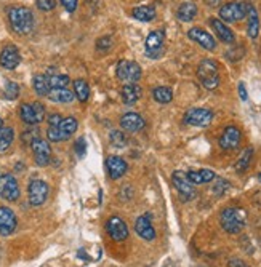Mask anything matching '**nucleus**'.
<instances>
[{
  "instance_id": "obj_34",
  "label": "nucleus",
  "mask_w": 261,
  "mask_h": 267,
  "mask_svg": "<svg viewBox=\"0 0 261 267\" xmlns=\"http://www.w3.org/2000/svg\"><path fill=\"white\" fill-rule=\"evenodd\" d=\"M252 155H253V149H252V148H247V149L242 152V155L239 157V160H237V163H235V172H239V173L245 172V169L248 168V165H250Z\"/></svg>"
},
{
  "instance_id": "obj_2",
  "label": "nucleus",
  "mask_w": 261,
  "mask_h": 267,
  "mask_svg": "<svg viewBox=\"0 0 261 267\" xmlns=\"http://www.w3.org/2000/svg\"><path fill=\"white\" fill-rule=\"evenodd\" d=\"M220 221L223 229L229 234H239L245 226L247 213L242 208H226L223 210Z\"/></svg>"
},
{
  "instance_id": "obj_20",
  "label": "nucleus",
  "mask_w": 261,
  "mask_h": 267,
  "mask_svg": "<svg viewBox=\"0 0 261 267\" xmlns=\"http://www.w3.org/2000/svg\"><path fill=\"white\" fill-rule=\"evenodd\" d=\"M135 230H136V234L145 240H154L156 238V230H154V227L149 221V216H146V214L139 216L136 220Z\"/></svg>"
},
{
  "instance_id": "obj_22",
  "label": "nucleus",
  "mask_w": 261,
  "mask_h": 267,
  "mask_svg": "<svg viewBox=\"0 0 261 267\" xmlns=\"http://www.w3.org/2000/svg\"><path fill=\"white\" fill-rule=\"evenodd\" d=\"M210 24H211L213 31H215L217 35L220 37V40H223L224 43H232V42H234V34H232V31H231L221 19L211 18V19H210Z\"/></svg>"
},
{
  "instance_id": "obj_37",
  "label": "nucleus",
  "mask_w": 261,
  "mask_h": 267,
  "mask_svg": "<svg viewBox=\"0 0 261 267\" xmlns=\"http://www.w3.org/2000/svg\"><path fill=\"white\" fill-rule=\"evenodd\" d=\"M37 7L42 11H52L56 7V0H37Z\"/></svg>"
},
{
  "instance_id": "obj_28",
  "label": "nucleus",
  "mask_w": 261,
  "mask_h": 267,
  "mask_svg": "<svg viewBox=\"0 0 261 267\" xmlns=\"http://www.w3.org/2000/svg\"><path fill=\"white\" fill-rule=\"evenodd\" d=\"M49 98L53 103H70L74 100V94L67 88H52L49 93Z\"/></svg>"
},
{
  "instance_id": "obj_19",
  "label": "nucleus",
  "mask_w": 261,
  "mask_h": 267,
  "mask_svg": "<svg viewBox=\"0 0 261 267\" xmlns=\"http://www.w3.org/2000/svg\"><path fill=\"white\" fill-rule=\"evenodd\" d=\"M145 125H146L145 118L141 115H138V114H135V112H128L121 118V127L127 131H132V133L143 130Z\"/></svg>"
},
{
  "instance_id": "obj_35",
  "label": "nucleus",
  "mask_w": 261,
  "mask_h": 267,
  "mask_svg": "<svg viewBox=\"0 0 261 267\" xmlns=\"http://www.w3.org/2000/svg\"><path fill=\"white\" fill-rule=\"evenodd\" d=\"M109 141L117 149H124L127 145V136L124 135L122 131H112L111 136H109Z\"/></svg>"
},
{
  "instance_id": "obj_9",
  "label": "nucleus",
  "mask_w": 261,
  "mask_h": 267,
  "mask_svg": "<svg viewBox=\"0 0 261 267\" xmlns=\"http://www.w3.org/2000/svg\"><path fill=\"white\" fill-rule=\"evenodd\" d=\"M247 8L248 5L241 2H229L220 8V16L226 22H235L241 21L247 16Z\"/></svg>"
},
{
  "instance_id": "obj_27",
  "label": "nucleus",
  "mask_w": 261,
  "mask_h": 267,
  "mask_svg": "<svg viewBox=\"0 0 261 267\" xmlns=\"http://www.w3.org/2000/svg\"><path fill=\"white\" fill-rule=\"evenodd\" d=\"M196 15H197V7L193 2H184L180 5V8H178V18L184 22L193 21L196 18Z\"/></svg>"
},
{
  "instance_id": "obj_6",
  "label": "nucleus",
  "mask_w": 261,
  "mask_h": 267,
  "mask_svg": "<svg viewBox=\"0 0 261 267\" xmlns=\"http://www.w3.org/2000/svg\"><path fill=\"white\" fill-rule=\"evenodd\" d=\"M19 115L22 118V122H26L28 125L40 124V122H43V117H45V107L42 103L21 104Z\"/></svg>"
},
{
  "instance_id": "obj_40",
  "label": "nucleus",
  "mask_w": 261,
  "mask_h": 267,
  "mask_svg": "<svg viewBox=\"0 0 261 267\" xmlns=\"http://www.w3.org/2000/svg\"><path fill=\"white\" fill-rule=\"evenodd\" d=\"M76 151H77L79 157H84V154H85V141H84V138H80L76 142Z\"/></svg>"
},
{
  "instance_id": "obj_16",
  "label": "nucleus",
  "mask_w": 261,
  "mask_h": 267,
  "mask_svg": "<svg viewBox=\"0 0 261 267\" xmlns=\"http://www.w3.org/2000/svg\"><path fill=\"white\" fill-rule=\"evenodd\" d=\"M187 35H189V39L194 40V42H197L200 46L205 48V50H208V52H213V50H215V46H217L215 39H213L211 35H210L208 32H205L204 29H200V28H193V29H189Z\"/></svg>"
},
{
  "instance_id": "obj_14",
  "label": "nucleus",
  "mask_w": 261,
  "mask_h": 267,
  "mask_svg": "<svg viewBox=\"0 0 261 267\" xmlns=\"http://www.w3.org/2000/svg\"><path fill=\"white\" fill-rule=\"evenodd\" d=\"M241 130L235 127H228L226 130L223 131V135L220 138V145L224 151H234L239 148L241 144Z\"/></svg>"
},
{
  "instance_id": "obj_5",
  "label": "nucleus",
  "mask_w": 261,
  "mask_h": 267,
  "mask_svg": "<svg viewBox=\"0 0 261 267\" xmlns=\"http://www.w3.org/2000/svg\"><path fill=\"white\" fill-rule=\"evenodd\" d=\"M117 77L125 83H136L141 79V66L135 61L122 59L117 64Z\"/></svg>"
},
{
  "instance_id": "obj_23",
  "label": "nucleus",
  "mask_w": 261,
  "mask_h": 267,
  "mask_svg": "<svg viewBox=\"0 0 261 267\" xmlns=\"http://www.w3.org/2000/svg\"><path fill=\"white\" fill-rule=\"evenodd\" d=\"M141 87L136 83H127L122 88V101L125 104H133L141 98Z\"/></svg>"
},
{
  "instance_id": "obj_3",
  "label": "nucleus",
  "mask_w": 261,
  "mask_h": 267,
  "mask_svg": "<svg viewBox=\"0 0 261 267\" xmlns=\"http://www.w3.org/2000/svg\"><path fill=\"white\" fill-rule=\"evenodd\" d=\"M197 77L207 90H215L220 85L218 64L215 61H211V59H204V61H200V64L197 67Z\"/></svg>"
},
{
  "instance_id": "obj_41",
  "label": "nucleus",
  "mask_w": 261,
  "mask_h": 267,
  "mask_svg": "<svg viewBox=\"0 0 261 267\" xmlns=\"http://www.w3.org/2000/svg\"><path fill=\"white\" fill-rule=\"evenodd\" d=\"M61 115L59 114H53V115H50L49 117V124H50V127H56V125H59L61 124Z\"/></svg>"
},
{
  "instance_id": "obj_26",
  "label": "nucleus",
  "mask_w": 261,
  "mask_h": 267,
  "mask_svg": "<svg viewBox=\"0 0 261 267\" xmlns=\"http://www.w3.org/2000/svg\"><path fill=\"white\" fill-rule=\"evenodd\" d=\"M133 18H136L138 21H145V22H149L156 18V8L151 7V5H141V7H136L133 10Z\"/></svg>"
},
{
  "instance_id": "obj_12",
  "label": "nucleus",
  "mask_w": 261,
  "mask_h": 267,
  "mask_svg": "<svg viewBox=\"0 0 261 267\" xmlns=\"http://www.w3.org/2000/svg\"><path fill=\"white\" fill-rule=\"evenodd\" d=\"M165 35L162 31H152L146 37V55L152 59H157L163 52Z\"/></svg>"
},
{
  "instance_id": "obj_18",
  "label": "nucleus",
  "mask_w": 261,
  "mask_h": 267,
  "mask_svg": "<svg viewBox=\"0 0 261 267\" xmlns=\"http://www.w3.org/2000/svg\"><path fill=\"white\" fill-rule=\"evenodd\" d=\"M108 234L115 240V241H122L128 237V227L127 224L121 220V217H111L108 221Z\"/></svg>"
},
{
  "instance_id": "obj_36",
  "label": "nucleus",
  "mask_w": 261,
  "mask_h": 267,
  "mask_svg": "<svg viewBox=\"0 0 261 267\" xmlns=\"http://www.w3.org/2000/svg\"><path fill=\"white\" fill-rule=\"evenodd\" d=\"M18 94H19V87H18V83L15 82H7L5 83V96L8 100H15L18 98Z\"/></svg>"
},
{
  "instance_id": "obj_39",
  "label": "nucleus",
  "mask_w": 261,
  "mask_h": 267,
  "mask_svg": "<svg viewBox=\"0 0 261 267\" xmlns=\"http://www.w3.org/2000/svg\"><path fill=\"white\" fill-rule=\"evenodd\" d=\"M111 43H112V40H111L109 37H103V39H100V40L97 42V45H98L100 50H108V48L111 46Z\"/></svg>"
},
{
  "instance_id": "obj_43",
  "label": "nucleus",
  "mask_w": 261,
  "mask_h": 267,
  "mask_svg": "<svg viewBox=\"0 0 261 267\" xmlns=\"http://www.w3.org/2000/svg\"><path fill=\"white\" fill-rule=\"evenodd\" d=\"M2 128H4V120L0 118V130H2Z\"/></svg>"
},
{
  "instance_id": "obj_10",
  "label": "nucleus",
  "mask_w": 261,
  "mask_h": 267,
  "mask_svg": "<svg viewBox=\"0 0 261 267\" xmlns=\"http://www.w3.org/2000/svg\"><path fill=\"white\" fill-rule=\"evenodd\" d=\"M31 148H32V152H34L35 163H37L39 166H46L50 163V160H52V148H50V144L46 142L45 139L37 138L35 141H32Z\"/></svg>"
},
{
  "instance_id": "obj_29",
  "label": "nucleus",
  "mask_w": 261,
  "mask_h": 267,
  "mask_svg": "<svg viewBox=\"0 0 261 267\" xmlns=\"http://www.w3.org/2000/svg\"><path fill=\"white\" fill-rule=\"evenodd\" d=\"M32 85H34V90L37 91V94L40 96H49L50 93V85H49V79H46V76H35L34 80H32Z\"/></svg>"
},
{
  "instance_id": "obj_17",
  "label": "nucleus",
  "mask_w": 261,
  "mask_h": 267,
  "mask_svg": "<svg viewBox=\"0 0 261 267\" xmlns=\"http://www.w3.org/2000/svg\"><path fill=\"white\" fill-rule=\"evenodd\" d=\"M19 63H21V56L18 48L15 45H7L2 50V53H0V64H2V67L11 70L18 67Z\"/></svg>"
},
{
  "instance_id": "obj_25",
  "label": "nucleus",
  "mask_w": 261,
  "mask_h": 267,
  "mask_svg": "<svg viewBox=\"0 0 261 267\" xmlns=\"http://www.w3.org/2000/svg\"><path fill=\"white\" fill-rule=\"evenodd\" d=\"M187 179L191 181L193 184H204L210 183V181L215 179V173L211 169H199V172H189Z\"/></svg>"
},
{
  "instance_id": "obj_15",
  "label": "nucleus",
  "mask_w": 261,
  "mask_h": 267,
  "mask_svg": "<svg viewBox=\"0 0 261 267\" xmlns=\"http://www.w3.org/2000/svg\"><path fill=\"white\" fill-rule=\"evenodd\" d=\"M16 216L7 206H0V235H10L16 229Z\"/></svg>"
},
{
  "instance_id": "obj_21",
  "label": "nucleus",
  "mask_w": 261,
  "mask_h": 267,
  "mask_svg": "<svg viewBox=\"0 0 261 267\" xmlns=\"http://www.w3.org/2000/svg\"><path fill=\"white\" fill-rule=\"evenodd\" d=\"M108 172H109V178L111 179L122 178L125 175V172H127V162L122 159V157L111 155L108 159Z\"/></svg>"
},
{
  "instance_id": "obj_8",
  "label": "nucleus",
  "mask_w": 261,
  "mask_h": 267,
  "mask_svg": "<svg viewBox=\"0 0 261 267\" xmlns=\"http://www.w3.org/2000/svg\"><path fill=\"white\" fill-rule=\"evenodd\" d=\"M19 197V186L13 175H2L0 176V199L15 202Z\"/></svg>"
},
{
  "instance_id": "obj_24",
  "label": "nucleus",
  "mask_w": 261,
  "mask_h": 267,
  "mask_svg": "<svg viewBox=\"0 0 261 267\" xmlns=\"http://www.w3.org/2000/svg\"><path fill=\"white\" fill-rule=\"evenodd\" d=\"M247 15H248V28H247V32H248V37L250 39H256L258 37V32H259V19H258V13L256 10L248 5L247 8Z\"/></svg>"
},
{
  "instance_id": "obj_33",
  "label": "nucleus",
  "mask_w": 261,
  "mask_h": 267,
  "mask_svg": "<svg viewBox=\"0 0 261 267\" xmlns=\"http://www.w3.org/2000/svg\"><path fill=\"white\" fill-rule=\"evenodd\" d=\"M46 79H49V85L50 88H67L69 85V77L67 76H63V74H50L46 76Z\"/></svg>"
},
{
  "instance_id": "obj_42",
  "label": "nucleus",
  "mask_w": 261,
  "mask_h": 267,
  "mask_svg": "<svg viewBox=\"0 0 261 267\" xmlns=\"http://www.w3.org/2000/svg\"><path fill=\"white\" fill-rule=\"evenodd\" d=\"M239 94H241V100H242V101H247L248 96H247V90H245V85H244V82H241V83H239Z\"/></svg>"
},
{
  "instance_id": "obj_31",
  "label": "nucleus",
  "mask_w": 261,
  "mask_h": 267,
  "mask_svg": "<svg viewBox=\"0 0 261 267\" xmlns=\"http://www.w3.org/2000/svg\"><path fill=\"white\" fill-rule=\"evenodd\" d=\"M152 96H154V100H156L157 103L160 104H167L173 100V91L167 87H157V88H154L152 91Z\"/></svg>"
},
{
  "instance_id": "obj_32",
  "label": "nucleus",
  "mask_w": 261,
  "mask_h": 267,
  "mask_svg": "<svg viewBox=\"0 0 261 267\" xmlns=\"http://www.w3.org/2000/svg\"><path fill=\"white\" fill-rule=\"evenodd\" d=\"M74 90H76V96H77V100L82 101V103H85L88 100V96H90V88H88V83L85 80H76L74 82Z\"/></svg>"
},
{
  "instance_id": "obj_13",
  "label": "nucleus",
  "mask_w": 261,
  "mask_h": 267,
  "mask_svg": "<svg viewBox=\"0 0 261 267\" xmlns=\"http://www.w3.org/2000/svg\"><path fill=\"white\" fill-rule=\"evenodd\" d=\"M173 184L176 187V190L181 193V197L184 200H191L196 197V190L191 181L187 179V175L183 172H175L173 173Z\"/></svg>"
},
{
  "instance_id": "obj_7",
  "label": "nucleus",
  "mask_w": 261,
  "mask_h": 267,
  "mask_svg": "<svg viewBox=\"0 0 261 267\" xmlns=\"http://www.w3.org/2000/svg\"><path fill=\"white\" fill-rule=\"evenodd\" d=\"M213 120V112L210 109L205 107H194V109H189V111L184 114V122L187 125H193V127H208Z\"/></svg>"
},
{
  "instance_id": "obj_4",
  "label": "nucleus",
  "mask_w": 261,
  "mask_h": 267,
  "mask_svg": "<svg viewBox=\"0 0 261 267\" xmlns=\"http://www.w3.org/2000/svg\"><path fill=\"white\" fill-rule=\"evenodd\" d=\"M77 125L79 124H77V120L74 117H67V118H63L59 125L50 127L49 131H46V135H49V139L50 141H55V142L66 141V139H69L76 133Z\"/></svg>"
},
{
  "instance_id": "obj_30",
  "label": "nucleus",
  "mask_w": 261,
  "mask_h": 267,
  "mask_svg": "<svg viewBox=\"0 0 261 267\" xmlns=\"http://www.w3.org/2000/svg\"><path fill=\"white\" fill-rule=\"evenodd\" d=\"M13 138H15V133H13V128L10 127H4L0 130V152H5L11 142H13Z\"/></svg>"
},
{
  "instance_id": "obj_44",
  "label": "nucleus",
  "mask_w": 261,
  "mask_h": 267,
  "mask_svg": "<svg viewBox=\"0 0 261 267\" xmlns=\"http://www.w3.org/2000/svg\"><path fill=\"white\" fill-rule=\"evenodd\" d=\"M258 179H259V183H261V173L258 175Z\"/></svg>"
},
{
  "instance_id": "obj_11",
  "label": "nucleus",
  "mask_w": 261,
  "mask_h": 267,
  "mask_svg": "<svg viewBox=\"0 0 261 267\" xmlns=\"http://www.w3.org/2000/svg\"><path fill=\"white\" fill-rule=\"evenodd\" d=\"M28 192H29V202L34 206H39L45 203L46 197H49V186L42 179H34L31 181Z\"/></svg>"
},
{
  "instance_id": "obj_38",
  "label": "nucleus",
  "mask_w": 261,
  "mask_h": 267,
  "mask_svg": "<svg viewBox=\"0 0 261 267\" xmlns=\"http://www.w3.org/2000/svg\"><path fill=\"white\" fill-rule=\"evenodd\" d=\"M61 4L67 11H70V13L77 8V0H61Z\"/></svg>"
},
{
  "instance_id": "obj_1",
  "label": "nucleus",
  "mask_w": 261,
  "mask_h": 267,
  "mask_svg": "<svg viewBox=\"0 0 261 267\" xmlns=\"http://www.w3.org/2000/svg\"><path fill=\"white\" fill-rule=\"evenodd\" d=\"M8 19L15 32L26 35L34 28V15L26 7H13L8 11Z\"/></svg>"
}]
</instances>
